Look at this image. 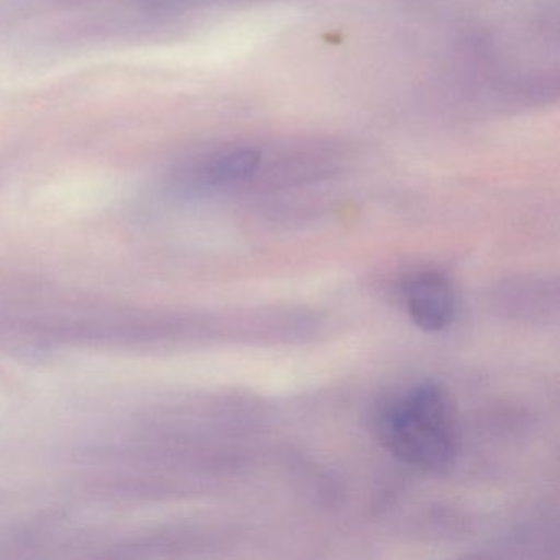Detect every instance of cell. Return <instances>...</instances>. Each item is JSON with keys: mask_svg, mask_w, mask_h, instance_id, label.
<instances>
[{"mask_svg": "<svg viewBox=\"0 0 560 560\" xmlns=\"http://www.w3.org/2000/svg\"><path fill=\"white\" fill-rule=\"evenodd\" d=\"M383 447L402 464L439 470L452 464L460 447V418L452 393L424 380L396 396L376 424Z\"/></svg>", "mask_w": 560, "mask_h": 560, "instance_id": "obj_1", "label": "cell"}, {"mask_svg": "<svg viewBox=\"0 0 560 560\" xmlns=\"http://www.w3.org/2000/svg\"><path fill=\"white\" fill-rule=\"evenodd\" d=\"M258 159L254 150L237 149L209 159L198 170L201 182L206 185L224 186L244 182L257 170Z\"/></svg>", "mask_w": 560, "mask_h": 560, "instance_id": "obj_3", "label": "cell"}, {"mask_svg": "<svg viewBox=\"0 0 560 560\" xmlns=\"http://www.w3.org/2000/svg\"><path fill=\"white\" fill-rule=\"evenodd\" d=\"M405 304L412 323L425 332L447 329L457 313L454 287L441 271L412 275L405 284Z\"/></svg>", "mask_w": 560, "mask_h": 560, "instance_id": "obj_2", "label": "cell"}]
</instances>
